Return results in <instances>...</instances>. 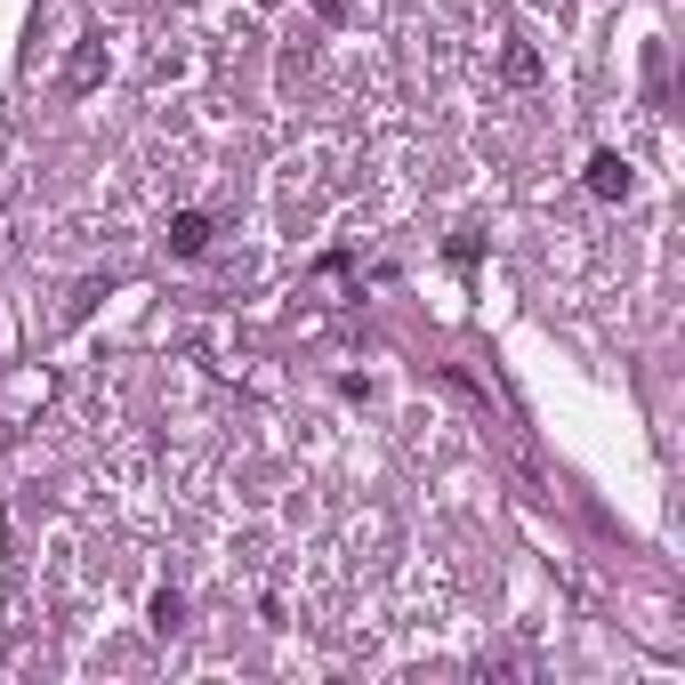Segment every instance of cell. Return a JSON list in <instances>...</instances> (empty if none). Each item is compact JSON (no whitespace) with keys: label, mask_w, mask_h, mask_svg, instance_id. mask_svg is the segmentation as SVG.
Masks as SVG:
<instances>
[{"label":"cell","mask_w":685,"mask_h":685,"mask_svg":"<svg viewBox=\"0 0 685 685\" xmlns=\"http://www.w3.org/2000/svg\"><path fill=\"white\" fill-rule=\"evenodd\" d=\"M629 186H638V177H629V162L613 154V145H605V154H589V194H597V202H621Z\"/></svg>","instance_id":"obj_1"},{"label":"cell","mask_w":685,"mask_h":685,"mask_svg":"<svg viewBox=\"0 0 685 685\" xmlns=\"http://www.w3.org/2000/svg\"><path fill=\"white\" fill-rule=\"evenodd\" d=\"M162 242H170V259H202V250H210V218H202V210H177Z\"/></svg>","instance_id":"obj_2"},{"label":"cell","mask_w":685,"mask_h":685,"mask_svg":"<svg viewBox=\"0 0 685 685\" xmlns=\"http://www.w3.org/2000/svg\"><path fill=\"white\" fill-rule=\"evenodd\" d=\"M97 81H106V41H81V48H73V65H65V89L81 97V89H97Z\"/></svg>","instance_id":"obj_3"},{"label":"cell","mask_w":685,"mask_h":685,"mask_svg":"<svg viewBox=\"0 0 685 685\" xmlns=\"http://www.w3.org/2000/svg\"><path fill=\"white\" fill-rule=\"evenodd\" d=\"M145 621H154V638H177V629H186V597H177V589H154Z\"/></svg>","instance_id":"obj_4"},{"label":"cell","mask_w":685,"mask_h":685,"mask_svg":"<svg viewBox=\"0 0 685 685\" xmlns=\"http://www.w3.org/2000/svg\"><path fill=\"white\" fill-rule=\"evenodd\" d=\"M500 73L524 89V81H541V57H532V48H509V57H500Z\"/></svg>","instance_id":"obj_5"},{"label":"cell","mask_w":685,"mask_h":685,"mask_svg":"<svg viewBox=\"0 0 685 685\" xmlns=\"http://www.w3.org/2000/svg\"><path fill=\"white\" fill-rule=\"evenodd\" d=\"M315 9H323V17H331V24H339V17H347V0H315Z\"/></svg>","instance_id":"obj_6"}]
</instances>
